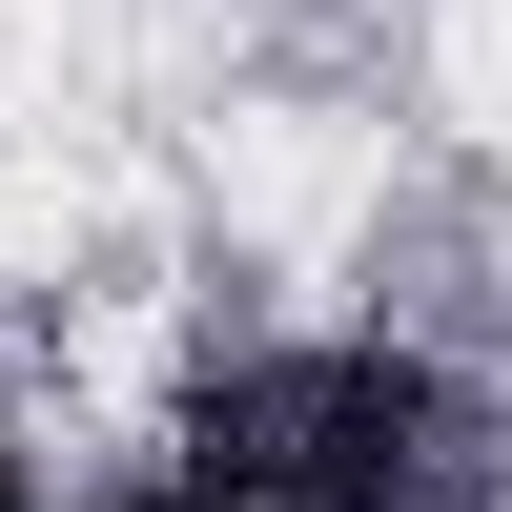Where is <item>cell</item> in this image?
Returning <instances> with one entry per match:
<instances>
[{"label":"cell","instance_id":"1","mask_svg":"<svg viewBox=\"0 0 512 512\" xmlns=\"http://www.w3.org/2000/svg\"><path fill=\"white\" fill-rule=\"evenodd\" d=\"M0 512H21V472H0Z\"/></svg>","mask_w":512,"mask_h":512}]
</instances>
